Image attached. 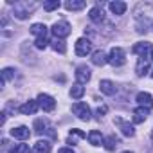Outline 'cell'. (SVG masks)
<instances>
[{"instance_id": "4fadbf2b", "label": "cell", "mask_w": 153, "mask_h": 153, "mask_svg": "<svg viewBox=\"0 0 153 153\" xmlns=\"http://www.w3.org/2000/svg\"><path fill=\"white\" fill-rule=\"evenodd\" d=\"M148 115H149V110H148V108L137 106V108L133 110V123H135V124H140V123H144V121L148 119Z\"/></svg>"}, {"instance_id": "cb8c5ba5", "label": "cell", "mask_w": 153, "mask_h": 153, "mask_svg": "<svg viewBox=\"0 0 153 153\" xmlns=\"http://www.w3.org/2000/svg\"><path fill=\"white\" fill-rule=\"evenodd\" d=\"M85 6H87L85 0H68V2H65V7H67L68 11H79V9H83Z\"/></svg>"}, {"instance_id": "8fae6325", "label": "cell", "mask_w": 153, "mask_h": 153, "mask_svg": "<svg viewBox=\"0 0 153 153\" xmlns=\"http://www.w3.org/2000/svg\"><path fill=\"white\" fill-rule=\"evenodd\" d=\"M137 103H139V106H144V108H148V110L153 108V97H151V94H148V92H139V94H137Z\"/></svg>"}, {"instance_id": "484cf974", "label": "cell", "mask_w": 153, "mask_h": 153, "mask_svg": "<svg viewBox=\"0 0 153 153\" xmlns=\"http://www.w3.org/2000/svg\"><path fill=\"white\" fill-rule=\"evenodd\" d=\"M103 144H105V148H106L108 151H114V149L119 146V139H117L115 135H110V137H106V139H105V142H103Z\"/></svg>"}, {"instance_id": "6da1fadb", "label": "cell", "mask_w": 153, "mask_h": 153, "mask_svg": "<svg viewBox=\"0 0 153 153\" xmlns=\"http://www.w3.org/2000/svg\"><path fill=\"white\" fill-rule=\"evenodd\" d=\"M38 7H40L38 2H15L13 15H15V18H18V20H25V18H29V16L34 13V9H38Z\"/></svg>"}, {"instance_id": "3957f363", "label": "cell", "mask_w": 153, "mask_h": 153, "mask_svg": "<svg viewBox=\"0 0 153 153\" xmlns=\"http://www.w3.org/2000/svg\"><path fill=\"white\" fill-rule=\"evenodd\" d=\"M34 131H36L38 135H42V133H49L52 139H58V133L54 131V128L49 124L47 119H36V121H34Z\"/></svg>"}, {"instance_id": "5b68a950", "label": "cell", "mask_w": 153, "mask_h": 153, "mask_svg": "<svg viewBox=\"0 0 153 153\" xmlns=\"http://www.w3.org/2000/svg\"><path fill=\"white\" fill-rule=\"evenodd\" d=\"M70 31H72V27H70V24L68 22H56L54 25H52V34H54V38H67L68 34H70Z\"/></svg>"}, {"instance_id": "e575fe53", "label": "cell", "mask_w": 153, "mask_h": 153, "mask_svg": "<svg viewBox=\"0 0 153 153\" xmlns=\"http://www.w3.org/2000/svg\"><path fill=\"white\" fill-rule=\"evenodd\" d=\"M123 153H133V151H123Z\"/></svg>"}, {"instance_id": "4316f807", "label": "cell", "mask_w": 153, "mask_h": 153, "mask_svg": "<svg viewBox=\"0 0 153 153\" xmlns=\"http://www.w3.org/2000/svg\"><path fill=\"white\" fill-rule=\"evenodd\" d=\"M52 49H54L56 52H59V54H63V52L67 51V47H65V42H63L61 38H54V40H52Z\"/></svg>"}, {"instance_id": "44dd1931", "label": "cell", "mask_w": 153, "mask_h": 153, "mask_svg": "<svg viewBox=\"0 0 153 153\" xmlns=\"http://www.w3.org/2000/svg\"><path fill=\"white\" fill-rule=\"evenodd\" d=\"M92 63L97 65V67H103L105 63H108V56H106L103 51H96V52L92 54Z\"/></svg>"}, {"instance_id": "603a6c76", "label": "cell", "mask_w": 153, "mask_h": 153, "mask_svg": "<svg viewBox=\"0 0 153 153\" xmlns=\"http://www.w3.org/2000/svg\"><path fill=\"white\" fill-rule=\"evenodd\" d=\"M51 149H52V146H51V142L49 140H38L36 144H34V153H51Z\"/></svg>"}, {"instance_id": "52a82bcc", "label": "cell", "mask_w": 153, "mask_h": 153, "mask_svg": "<svg viewBox=\"0 0 153 153\" xmlns=\"http://www.w3.org/2000/svg\"><path fill=\"white\" fill-rule=\"evenodd\" d=\"M92 51V42L88 38H79L76 42V54L78 56H87Z\"/></svg>"}, {"instance_id": "9a60e30c", "label": "cell", "mask_w": 153, "mask_h": 153, "mask_svg": "<svg viewBox=\"0 0 153 153\" xmlns=\"http://www.w3.org/2000/svg\"><path fill=\"white\" fill-rule=\"evenodd\" d=\"M149 72V63L146 58H139L137 61V67H135V74L139 76V78H142V76H146Z\"/></svg>"}, {"instance_id": "ffe728a7", "label": "cell", "mask_w": 153, "mask_h": 153, "mask_svg": "<svg viewBox=\"0 0 153 153\" xmlns=\"http://www.w3.org/2000/svg\"><path fill=\"white\" fill-rule=\"evenodd\" d=\"M31 33H33L36 38L49 36V29H47V25H43V24H33V25H31Z\"/></svg>"}, {"instance_id": "83f0119b", "label": "cell", "mask_w": 153, "mask_h": 153, "mask_svg": "<svg viewBox=\"0 0 153 153\" xmlns=\"http://www.w3.org/2000/svg\"><path fill=\"white\" fill-rule=\"evenodd\" d=\"M13 78H15V70H13V68H9V67H7V68H4V70H2V85H4V83H7V81H11Z\"/></svg>"}, {"instance_id": "1f68e13d", "label": "cell", "mask_w": 153, "mask_h": 153, "mask_svg": "<svg viewBox=\"0 0 153 153\" xmlns=\"http://www.w3.org/2000/svg\"><path fill=\"white\" fill-rule=\"evenodd\" d=\"M106 112H108V106H106V105H103V106H99V108L96 110V115H97V119H101V117H103V115H105Z\"/></svg>"}, {"instance_id": "836d02e7", "label": "cell", "mask_w": 153, "mask_h": 153, "mask_svg": "<svg viewBox=\"0 0 153 153\" xmlns=\"http://www.w3.org/2000/svg\"><path fill=\"white\" fill-rule=\"evenodd\" d=\"M151 144H153V131H151Z\"/></svg>"}, {"instance_id": "2e32d148", "label": "cell", "mask_w": 153, "mask_h": 153, "mask_svg": "<svg viewBox=\"0 0 153 153\" xmlns=\"http://www.w3.org/2000/svg\"><path fill=\"white\" fill-rule=\"evenodd\" d=\"M99 88H101V92H103V94H106V96H114V94L117 92L115 83H112L110 79H103V81L99 83Z\"/></svg>"}, {"instance_id": "9c48e42d", "label": "cell", "mask_w": 153, "mask_h": 153, "mask_svg": "<svg viewBox=\"0 0 153 153\" xmlns=\"http://www.w3.org/2000/svg\"><path fill=\"white\" fill-rule=\"evenodd\" d=\"M92 78V72L88 67H78V70H76V81H78L79 85H87Z\"/></svg>"}, {"instance_id": "f1b7e54d", "label": "cell", "mask_w": 153, "mask_h": 153, "mask_svg": "<svg viewBox=\"0 0 153 153\" xmlns=\"http://www.w3.org/2000/svg\"><path fill=\"white\" fill-rule=\"evenodd\" d=\"M61 4H59V0H49V2H43V9L45 11H54L58 9Z\"/></svg>"}, {"instance_id": "d4e9b609", "label": "cell", "mask_w": 153, "mask_h": 153, "mask_svg": "<svg viewBox=\"0 0 153 153\" xmlns=\"http://www.w3.org/2000/svg\"><path fill=\"white\" fill-rule=\"evenodd\" d=\"M83 94H85V87L79 85V83H76V85L70 88V97H72V99H81Z\"/></svg>"}, {"instance_id": "7a4b0ae2", "label": "cell", "mask_w": 153, "mask_h": 153, "mask_svg": "<svg viewBox=\"0 0 153 153\" xmlns=\"http://www.w3.org/2000/svg\"><path fill=\"white\" fill-rule=\"evenodd\" d=\"M72 112H74V115H78V119H81V121H90V117H92L90 106L87 103H81V101L72 105Z\"/></svg>"}, {"instance_id": "8d00e7d4", "label": "cell", "mask_w": 153, "mask_h": 153, "mask_svg": "<svg viewBox=\"0 0 153 153\" xmlns=\"http://www.w3.org/2000/svg\"><path fill=\"white\" fill-rule=\"evenodd\" d=\"M151 78H153V70H151Z\"/></svg>"}, {"instance_id": "ac0fdd59", "label": "cell", "mask_w": 153, "mask_h": 153, "mask_svg": "<svg viewBox=\"0 0 153 153\" xmlns=\"http://www.w3.org/2000/svg\"><path fill=\"white\" fill-rule=\"evenodd\" d=\"M108 7H110V11H112L115 16H121V15H124V13H126V4H124V2H121V0L110 2V4H108Z\"/></svg>"}, {"instance_id": "7402d4cb", "label": "cell", "mask_w": 153, "mask_h": 153, "mask_svg": "<svg viewBox=\"0 0 153 153\" xmlns=\"http://www.w3.org/2000/svg\"><path fill=\"white\" fill-rule=\"evenodd\" d=\"M88 142H90L92 146H101V144L105 142V137L101 135V131H97V130H92V131L88 133Z\"/></svg>"}, {"instance_id": "277c9868", "label": "cell", "mask_w": 153, "mask_h": 153, "mask_svg": "<svg viewBox=\"0 0 153 153\" xmlns=\"http://www.w3.org/2000/svg\"><path fill=\"white\" fill-rule=\"evenodd\" d=\"M108 63H112L114 67H121L126 63V54L121 47H114L108 54Z\"/></svg>"}, {"instance_id": "d590c367", "label": "cell", "mask_w": 153, "mask_h": 153, "mask_svg": "<svg viewBox=\"0 0 153 153\" xmlns=\"http://www.w3.org/2000/svg\"><path fill=\"white\" fill-rule=\"evenodd\" d=\"M151 59H153V51H151Z\"/></svg>"}, {"instance_id": "5bb4252c", "label": "cell", "mask_w": 153, "mask_h": 153, "mask_svg": "<svg viewBox=\"0 0 153 153\" xmlns=\"http://www.w3.org/2000/svg\"><path fill=\"white\" fill-rule=\"evenodd\" d=\"M88 18H90L94 24H101V22H105V11H103V7H99V6L92 7L90 13H88Z\"/></svg>"}, {"instance_id": "30bf717a", "label": "cell", "mask_w": 153, "mask_h": 153, "mask_svg": "<svg viewBox=\"0 0 153 153\" xmlns=\"http://www.w3.org/2000/svg\"><path fill=\"white\" fill-rule=\"evenodd\" d=\"M133 54H137L139 58H148V52L151 51V43L149 42H139L131 47Z\"/></svg>"}, {"instance_id": "d6986e66", "label": "cell", "mask_w": 153, "mask_h": 153, "mask_svg": "<svg viewBox=\"0 0 153 153\" xmlns=\"http://www.w3.org/2000/svg\"><path fill=\"white\" fill-rule=\"evenodd\" d=\"M85 137H87V133H85L83 130H78V128H74V130H70L67 142H68V144H76L78 140H81V139H85Z\"/></svg>"}, {"instance_id": "f546056e", "label": "cell", "mask_w": 153, "mask_h": 153, "mask_svg": "<svg viewBox=\"0 0 153 153\" xmlns=\"http://www.w3.org/2000/svg\"><path fill=\"white\" fill-rule=\"evenodd\" d=\"M11 153H31V148H29V144H16L11 149Z\"/></svg>"}, {"instance_id": "ba28073f", "label": "cell", "mask_w": 153, "mask_h": 153, "mask_svg": "<svg viewBox=\"0 0 153 153\" xmlns=\"http://www.w3.org/2000/svg\"><path fill=\"white\" fill-rule=\"evenodd\" d=\"M114 123L119 126V130H121V133H123L124 137H133V135H135V128H133V124H130L128 121H124V119H121V117H115Z\"/></svg>"}, {"instance_id": "d6a6232c", "label": "cell", "mask_w": 153, "mask_h": 153, "mask_svg": "<svg viewBox=\"0 0 153 153\" xmlns=\"http://www.w3.org/2000/svg\"><path fill=\"white\" fill-rule=\"evenodd\" d=\"M58 153H74V149H72V148H61Z\"/></svg>"}, {"instance_id": "7c38bea8", "label": "cell", "mask_w": 153, "mask_h": 153, "mask_svg": "<svg viewBox=\"0 0 153 153\" xmlns=\"http://www.w3.org/2000/svg\"><path fill=\"white\" fill-rule=\"evenodd\" d=\"M38 108H40L38 101H27V103H24V105L18 108V112L24 114V115H33V114H36Z\"/></svg>"}, {"instance_id": "8992f818", "label": "cell", "mask_w": 153, "mask_h": 153, "mask_svg": "<svg viewBox=\"0 0 153 153\" xmlns=\"http://www.w3.org/2000/svg\"><path fill=\"white\" fill-rule=\"evenodd\" d=\"M36 101H38V105H40V108H42L43 112H52V110L56 108V101H54V97L49 96V94H40Z\"/></svg>"}, {"instance_id": "4dcf8cb0", "label": "cell", "mask_w": 153, "mask_h": 153, "mask_svg": "<svg viewBox=\"0 0 153 153\" xmlns=\"http://www.w3.org/2000/svg\"><path fill=\"white\" fill-rule=\"evenodd\" d=\"M47 45H49V38H47V36L36 38V40H34V47H36V49H45Z\"/></svg>"}, {"instance_id": "e0dca14e", "label": "cell", "mask_w": 153, "mask_h": 153, "mask_svg": "<svg viewBox=\"0 0 153 153\" xmlns=\"http://www.w3.org/2000/svg\"><path fill=\"white\" fill-rule=\"evenodd\" d=\"M11 135H13L15 139L25 140V139H29V137H31V131H29V128H27V126H18V128H13V130H11Z\"/></svg>"}]
</instances>
